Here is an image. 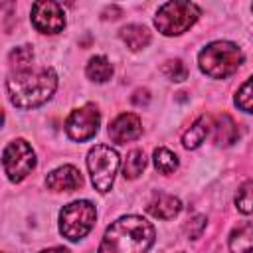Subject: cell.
Segmentation results:
<instances>
[{
	"label": "cell",
	"mask_w": 253,
	"mask_h": 253,
	"mask_svg": "<svg viewBox=\"0 0 253 253\" xmlns=\"http://www.w3.org/2000/svg\"><path fill=\"white\" fill-rule=\"evenodd\" d=\"M154 237L156 231L150 221L140 215H123L105 229L97 253H146Z\"/></svg>",
	"instance_id": "1"
},
{
	"label": "cell",
	"mask_w": 253,
	"mask_h": 253,
	"mask_svg": "<svg viewBox=\"0 0 253 253\" xmlns=\"http://www.w3.org/2000/svg\"><path fill=\"white\" fill-rule=\"evenodd\" d=\"M8 97L18 109H34L47 103L57 89V73L51 67L20 69L6 81Z\"/></svg>",
	"instance_id": "2"
},
{
	"label": "cell",
	"mask_w": 253,
	"mask_h": 253,
	"mask_svg": "<svg viewBox=\"0 0 253 253\" xmlns=\"http://www.w3.org/2000/svg\"><path fill=\"white\" fill-rule=\"evenodd\" d=\"M243 63V51L237 43L227 40H217L208 43L198 53V65L202 73L211 79H225L233 75Z\"/></svg>",
	"instance_id": "3"
},
{
	"label": "cell",
	"mask_w": 253,
	"mask_h": 253,
	"mask_svg": "<svg viewBox=\"0 0 253 253\" xmlns=\"http://www.w3.org/2000/svg\"><path fill=\"white\" fill-rule=\"evenodd\" d=\"M200 18V6L188 0H172L158 8L154 26L164 36H180L188 32Z\"/></svg>",
	"instance_id": "4"
},
{
	"label": "cell",
	"mask_w": 253,
	"mask_h": 253,
	"mask_svg": "<svg viewBox=\"0 0 253 253\" xmlns=\"http://www.w3.org/2000/svg\"><path fill=\"white\" fill-rule=\"evenodd\" d=\"M97 210L89 200H75L59 211V233L69 241L83 239L95 225Z\"/></svg>",
	"instance_id": "5"
},
{
	"label": "cell",
	"mask_w": 253,
	"mask_h": 253,
	"mask_svg": "<svg viewBox=\"0 0 253 253\" xmlns=\"http://www.w3.org/2000/svg\"><path fill=\"white\" fill-rule=\"evenodd\" d=\"M119 164H121V158H119L117 150L107 144H97L89 150L87 170L91 174V182H93L95 190H99L101 194L111 190V186L115 182V174L119 170Z\"/></svg>",
	"instance_id": "6"
},
{
	"label": "cell",
	"mask_w": 253,
	"mask_h": 253,
	"mask_svg": "<svg viewBox=\"0 0 253 253\" xmlns=\"http://www.w3.org/2000/svg\"><path fill=\"white\" fill-rule=\"evenodd\" d=\"M2 168L10 182H22L36 168V152L28 140L16 138L2 152Z\"/></svg>",
	"instance_id": "7"
},
{
	"label": "cell",
	"mask_w": 253,
	"mask_h": 253,
	"mask_svg": "<svg viewBox=\"0 0 253 253\" xmlns=\"http://www.w3.org/2000/svg\"><path fill=\"white\" fill-rule=\"evenodd\" d=\"M101 125V113L93 103H87L69 113L65 121V132L75 142H85L93 138Z\"/></svg>",
	"instance_id": "8"
},
{
	"label": "cell",
	"mask_w": 253,
	"mask_h": 253,
	"mask_svg": "<svg viewBox=\"0 0 253 253\" xmlns=\"http://www.w3.org/2000/svg\"><path fill=\"white\" fill-rule=\"evenodd\" d=\"M32 24L42 34H59L65 28V12L53 0H40L32 6Z\"/></svg>",
	"instance_id": "9"
},
{
	"label": "cell",
	"mask_w": 253,
	"mask_h": 253,
	"mask_svg": "<svg viewBox=\"0 0 253 253\" xmlns=\"http://www.w3.org/2000/svg\"><path fill=\"white\" fill-rule=\"evenodd\" d=\"M140 134H142V123L140 117L134 113H123L109 125V136L117 144L136 140Z\"/></svg>",
	"instance_id": "10"
},
{
	"label": "cell",
	"mask_w": 253,
	"mask_h": 253,
	"mask_svg": "<svg viewBox=\"0 0 253 253\" xmlns=\"http://www.w3.org/2000/svg\"><path fill=\"white\" fill-rule=\"evenodd\" d=\"M45 186L53 192H73V190H79L83 186V176L75 166L63 164V166H59L47 174Z\"/></svg>",
	"instance_id": "11"
},
{
	"label": "cell",
	"mask_w": 253,
	"mask_h": 253,
	"mask_svg": "<svg viewBox=\"0 0 253 253\" xmlns=\"http://www.w3.org/2000/svg\"><path fill=\"white\" fill-rule=\"evenodd\" d=\"M146 210H148V213L152 215V217H158V219H172V217H176L178 213H180V210H182V202H180V198H176V196H172V194H154L152 196V200L148 202V206H146Z\"/></svg>",
	"instance_id": "12"
},
{
	"label": "cell",
	"mask_w": 253,
	"mask_h": 253,
	"mask_svg": "<svg viewBox=\"0 0 253 253\" xmlns=\"http://www.w3.org/2000/svg\"><path fill=\"white\" fill-rule=\"evenodd\" d=\"M211 119L210 117H206V115H202V117H198L194 123H192V126L182 134V144H184V148H188V150H196V148H200L204 142H206V138H208V134H210V130H211Z\"/></svg>",
	"instance_id": "13"
},
{
	"label": "cell",
	"mask_w": 253,
	"mask_h": 253,
	"mask_svg": "<svg viewBox=\"0 0 253 253\" xmlns=\"http://www.w3.org/2000/svg\"><path fill=\"white\" fill-rule=\"evenodd\" d=\"M227 245L231 253H253V223L243 221L235 225L229 233Z\"/></svg>",
	"instance_id": "14"
},
{
	"label": "cell",
	"mask_w": 253,
	"mask_h": 253,
	"mask_svg": "<svg viewBox=\"0 0 253 253\" xmlns=\"http://www.w3.org/2000/svg\"><path fill=\"white\" fill-rule=\"evenodd\" d=\"M121 40L126 43V47L130 51H138V49H144L148 43H150V32L146 26H140V24H128L121 30Z\"/></svg>",
	"instance_id": "15"
},
{
	"label": "cell",
	"mask_w": 253,
	"mask_h": 253,
	"mask_svg": "<svg viewBox=\"0 0 253 253\" xmlns=\"http://www.w3.org/2000/svg\"><path fill=\"white\" fill-rule=\"evenodd\" d=\"M85 73L95 83H107L113 77V65L105 55H95V57H91L87 61Z\"/></svg>",
	"instance_id": "16"
},
{
	"label": "cell",
	"mask_w": 253,
	"mask_h": 253,
	"mask_svg": "<svg viewBox=\"0 0 253 253\" xmlns=\"http://www.w3.org/2000/svg\"><path fill=\"white\" fill-rule=\"evenodd\" d=\"M144 168H146V156L140 148H134L126 154V160H125V166H123V176L128 178V180H134L142 174Z\"/></svg>",
	"instance_id": "17"
},
{
	"label": "cell",
	"mask_w": 253,
	"mask_h": 253,
	"mask_svg": "<svg viewBox=\"0 0 253 253\" xmlns=\"http://www.w3.org/2000/svg\"><path fill=\"white\" fill-rule=\"evenodd\" d=\"M152 160H154V166H156V170L160 174H172L178 168V156L172 150L164 148V146H160V148L154 150Z\"/></svg>",
	"instance_id": "18"
},
{
	"label": "cell",
	"mask_w": 253,
	"mask_h": 253,
	"mask_svg": "<svg viewBox=\"0 0 253 253\" xmlns=\"http://www.w3.org/2000/svg\"><path fill=\"white\" fill-rule=\"evenodd\" d=\"M235 208L249 215L253 213V180H247L243 182L239 188H237V194H235Z\"/></svg>",
	"instance_id": "19"
},
{
	"label": "cell",
	"mask_w": 253,
	"mask_h": 253,
	"mask_svg": "<svg viewBox=\"0 0 253 253\" xmlns=\"http://www.w3.org/2000/svg\"><path fill=\"white\" fill-rule=\"evenodd\" d=\"M211 130H215V142L217 144H223V146H227L229 142H227V132L235 138V134H237V126H235V123L231 121V117H227V115H221L219 119H217V123L215 125H211Z\"/></svg>",
	"instance_id": "20"
},
{
	"label": "cell",
	"mask_w": 253,
	"mask_h": 253,
	"mask_svg": "<svg viewBox=\"0 0 253 253\" xmlns=\"http://www.w3.org/2000/svg\"><path fill=\"white\" fill-rule=\"evenodd\" d=\"M235 105L245 113H253V75L235 93Z\"/></svg>",
	"instance_id": "21"
},
{
	"label": "cell",
	"mask_w": 253,
	"mask_h": 253,
	"mask_svg": "<svg viewBox=\"0 0 253 253\" xmlns=\"http://www.w3.org/2000/svg\"><path fill=\"white\" fill-rule=\"evenodd\" d=\"M32 59H34V49L30 45H18L16 49L10 51V61L16 63V71L28 69Z\"/></svg>",
	"instance_id": "22"
},
{
	"label": "cell",
	"mask_w": 253,
	"mask_h": 253,
	"mask_svg": "<svg viewBox=\"0 0 253 253\" xmlns=\"http://www.w3.org/2000/svg\"><path fill=\"white\" fill-rule=\"evenodd\" d=\"M162 73L170 79V81H184L188 77V69L180 59H170L162 65Z\"/></svg>",
	"instance_id": "23"
},
{
	"label": "cell",
	"mask_w": 253,
	"mask_h": 253,
	"mask_svg": "<svg viewBox=\"0 0 253 253\" xmlns=\"http://www.w3.org/2000/svg\"><path fill=\"white\" fill-rule=\"evenodd\" d=\"M206 217L204 215H196L188 225H186V233H188V237L190 239H196V237H200V233H202V229L206 227Z\"/></svg>",
	"instance_id": "24"
},
{
	"label": "cell",
	"mask_w": 253,
	"mask_h": 253,
	"mask_svg": "<svg viewBox=\"0 0 253 253\" xmlns=\"http://www.w3.org/2000/svg\"><path fill=\"white\" fill-rule=\"evenodd\" d=\"M40 253H69V249H65V247H49V249H43Z\"/></svg>",
	"instance_id": "25"
},
{
	"label": "cell",
	"mask_w": 253,
	"mask_h": 253,
	"mask_svg": "<svg viewBox=\"0 0 253 253\" xmlns=\"http://www.w3.org/2000/svg\"><path fill=\"white\" fill-rule=\"evenodd\" d=\"M180 253H184V251H180Z\"/></svg>",
	"instance_id": "26"
},
{
	"label": "cell",
	"mask_w": 253,
	"mask_h": 253,
	"mask_svg": "<svg viewBox=\"0 0 253 253\" xmlns=\"http://www.w3.org/2000/svg\"><path fill=\"white\" fill-rule=\"evenodd\" d=\"M251 10H253V6H251Z\"/></svg>",
	"instance_id": "27"
}]
</instances>
